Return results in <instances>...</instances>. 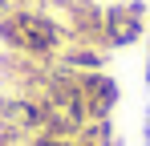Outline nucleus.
<instances>
[{
    "instance_id": "f257e3e1",
    "label": "nucleus",
    "mask_w": 150,
    "mask_h": 146,
    "mask_svg": "<svg viewBox=\"0 0 150 146\" xmlns=\"http://www.w3.org/2000/svg\"><path fill=\"white\" fill-rule=\"evenodd\" d=\"M65 37L69 33L53 21L49 12H41V8H8L0 16V41L12 53H21L28 61H41V65L57 61V53L65 49L61 45Z\"/></svg>"
},
{
    "instance_id": "f03ea898",
    "label": "nucleus",
    "mask_w": 150,
    "mask_h": 146,
    "mask_svg": "<svg viewBox=\"0 0 150 146\" xmlns=\"http://www.w3.org/2000/svg\"><path fill=\"white\" fill-rule=\"evenodd\" d=\"M41 97L49 101L53 118H61L69 130H81L89 114H85V89H81V73L65 69V65H53L45 69V85H41Z\"/></svg>"
},
{
    "instance_id": "7ed1b4c3",
    "label": "nucleus",
    "mask_w": 150,
    "mask_h": 146,
    "mask_svg": "<svg viewBox=\"0 0 150 146\" xmlns=\"http://www.w3.org/2000/svg\"><path fill=\"white\" fill-rule=\"evenodd\" d=\"M146 33V4H110L101 8V49H126L138 45Z\"/></svg>"
},
{
    "instance_id": "20e7f679",
    "label": "nucleus",
    "mask_w": 150,
    "mask_h": 146,
    "mask_svg": "<svg viewBox=\"0 0 150 146\" xmlns=\"http://www.w3.org/2000/svg\"><path fill=\"white\" fill-rule=\"evenodd\" d=\"M81 89H85V114H89V122L114 118V110H118V81L105 69L81 73Z\"/></svg>"
},
{
    "instance_id": "39448f33",
    "label": "nucleus",
    "mask_w": 150,
    "mask_h": 146,
    "mask_svg": "<svg viewBox=\"0 0 150 146\" xmlns=\"http://www.w3.org/2000/svg\"><path fill=\"white\" fill-rule=\"evenodd\" d=\"M57 65H65L73 73H98L105 65V49H98V45H65L57 53Z\"/></svg>"
},
{
    "instance_id": "423d86ee",
    "label": "nucleus",
    "mask_w": 150,
    "mask_h": 146,
    "mask_svg": "<svg viewBox=\"0 0 150 146\" xmlns=\"http://www.w3.org/2000/svg\"><path fill=\"white\" fill-rule=\"evenodd\" d=\"M77 142H81V146H118V134H114V118L85 122V126L77 130Z\"/></svg>"
},
{
    "instance_id": "0eeeda50",
    "label": "nucleus",
    "mask_w": 150,
    "mask_h": 146,
    "mask_svg": "<svg viewBox=\"0 0 150 146\" xmlns=\"http://www.w3.org/2000/svg\"><path fill=\"white\" fill-rule=\"evenodd\" d=\"M25 146H77V138H61V134H49V130H41V134H28Z\"/></svg>"
},
{
    "instance_id": "6e6552de",
    "label": "nucleus",
    "mask_w": 150,
    "mask_h": 146,
    "mask_svg": "<svg viewBox=\"0 0 150 146\" xmlns=\"http://www.w3.org/2000/svg\"><path fill=\"white\" fill-rule=\"evenodd\" d=\"M146 85H150V45H146Z\"/></svg>"
},
{
    "instance_id": "1a4fd4ad",
    "label": "nucleus",
    "mask_w": 150,
    "mask_h": 146,
    "mask_svg": "<svg viewBox=\"0 0 150 146\" xmlns=\"http://www.w3.org/2000/svg\"><path fill=\"white\" fill-rule=\"evenodd\" d=\"M77 146H81V142H77Z\"/></svg>"
}]
</instances>
